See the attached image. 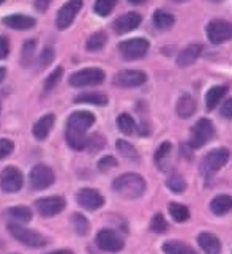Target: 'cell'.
<instances>
[{"instance_id":"6da1fadb","label":"cell","mask_w":232,"mask_h":254,"mask_svg":"<svg viewBox=\"0 0 232 254\" xmlns=\"http://www.w3.org/2000/svg\"><path fill=\"white\" fill-rule=\"evenodd\" d=\"M112 190L123 199H138L146 192L147 183L144 177L135 172H127L119 175L117 179L112 182Z\"/></svg>"},{"instance_id":"8992f818","label":"cell","mask_w":232,"mask_h":254,"mask_svg":"<svg viewBox=\"0 0 232 254\" xmlns=\"http://www.w3.org/2000/svg\"><path fill=\"white\" fill-rule=\"evenodd\" d=\"M29 180H30V187L35 191H43V190H48L49 187L54 185L56 174L49 168V166L37 164V166H33V168L30 169Z\"/></svg>"},{"instance_id":"d590c367","label":"cell","mask_w":232,"mask_h":254,"mask_svg":"<svg viewBox=\"0 0 232 254\" xmlns=\"http://www.w3.org/2000/svg\"><path fill=\"white\" fill-rule=\"evenodd\" d=\"M117 127L123 134H133L138 129L135 120H133L130 114H120L117 117Z\"/></svg>"},{"instance_id":"83f0119b","label":"cell","mask_w":232,"mask_h":254,"mask_svg":"<svg viewBox=\"0 0 232 254\" xmlns=\"http://www.w3.org/2000/svg\"><path fill=\"white\" fill-rule=\"evenodd\" d=\"M164 254H198L190 245H186L183 242L178 240H169L163 245Z\"/></svg>"},{"instance_id":"9c48e42d","label":"cell","mask_w":232,"mask_h":254,"mask_svg":"<svg viewBox=\"0 0 232 254\" xmlns=\"http://www.w3.org/2000/svg\"><path fill=\"white\" fill-rule=\"evenodd\" d=\"M149 41L146 38H131L125 40L119 45V51L125 60H138L142 59L149 52Z\"/></svg>"},{"instance_id":"7402d4cb","label":"cell","mask_w":232,"mask_h":254,"mask_svg":"<svg viewBox=\"0 0 232 254\" xmlns=\"http://www.w3.org/2000/svg\"><path fill=\"white\" fill-rule=\"evenodd\" d=\"M210 210L217 216L228 215L232 210V197L228 194H220L217 197H213V200L210 202Z\"/></svg>"},{"instance_id":"d4e9b609","label":"cell","mask_w":232,"mask_h":254,"mask_svg":"<svg viewBox=\"0 0 232 254\" xmlns=\"http://www.w3.org/2000/svg\"><path fill=\"white\" fill-rule=\"evenodd\" d=\"M196 112V101L193 96L183 95L180 96V100L177 103V116L182 119H188Z\"/></svg>"},{"instance_id":"8fae6325","label":"cell","mask_w":232,"mask_h":254,"mask_svg":"<svg viewBox=\"0 0 232 254\" xmlns=\"http://www.w3.org/2000/svg\"><path fill=\"white\" fill-rule=\"evenodd\" d=\"M67 207V200L62 196H48L41 197L35 202V208L43 218H52L62 213Z\"/></svg>"},{"instance_id":"f546056e","label":"cell","mask_w":232,"mask_h":254,"mask_svg":"<svg viewBox=\"0 0 232 254\" xmlns=\"http://www.w3.org/2000/svg\"><path fill=\"white\" fill-rule=\"evenodd\" d=\"M171 152H172L171 142H163L156 148V152L154 155V160H155V164L158 166V169L164 171L167 168V158H169V155H171Z\"/></svg>"},{"instance_id":"9a60e30c","label":"cell","mask_w":232,"mask_h":254,"mask_svg":"<svg viewBox=\"0 0 232 254\" xmlns=\"http://www.w3.org/2000/svg\"><path fill=\"white\" fill-rule=\"evenodd\" d=\"M3 25L11 30L17 32H24V30H30L37 25V19L27 14H21V13H14V14H8L2 19Z\"/></svg>"},{"instance_id":"f907efd6","label":"cell","mask_w":232,"mask_h":254,"mask_svg":"<svg viewBox=\"0 0 232 254\" xmlns=\"http://www.w3.org/2000/svg\"><path fill=\"white\" fill-rule=\"evenodd\" d=\"M209 2H212V3H220V2H223V0H209Z\"/></svg>"},{"instance_id":"277c9868","label":"cell","mask_w":232,"mask_h":254,"mask_svg":"<svg viewBox=\"0 0 232 254\" xmlns=\"http://www.w3.org/2000/svg\"><path fill=\"white\" fill-rule=\"evenodd\" d=\"M106 79V74L101 68H84L70 76V85L75 89H84V87L100 85Z\"/></svg>"},{"instance_id":"4316f807","label":"cell","mask_w":232,"mask_h":254,"mask_svg":"<svg viewBox=\"0 0 232 254\" xmlns=\"http://www.w3.org/2000/svg\"><path fill=\"white\" fill-rule=\"evenodd\" d=\"M106 43H108V35H106V32H103V30H98L88 37V40L85 43V49L88 52L101 51L106 46Z\"/></svg>"},{"instance_id":"836d02e7","label":"cell","mask_w":232,"mask_h":254,"mask_svg":"<svg viewBox=\"0 0 232 254\" xmlns=\"http://www.w3.org/2000/svg\"><path fill=\"white\" fill-rule=\"evenodd\" d=\"M166 185L172 192H175V194H182V192H185V190H186L185 179L177 172H172L171 175H169L167 180H166Z\"/></svg>"},{"instance_id":"ac0fdd59","label":"cell","mask_w":232,"mask_h":254,"mask_svg":"<svg viewBox=\"0 0 232 254\" xmlns=\"http://www.w3.org/2000/svg\"><path fill=\"white\" fill-rule=\"evenodd\" d=\"M54 124H56V116H54V114H46V116H43L41 119L37 120V124H35L33 128H32L33 137L38 139V141H44V139L49 136Z\"/></svg>"},{"instance_id":"816d5d0a","label":"cell","mask_w":232,"mask_h":254,"mask_svg":"<svg viewBox=\"0 0 232 254\" xmlns=\"http://www.w3.org/2000/svg\"><path fill=\"white\" fill-rule=\"evenodd\" d=\"M172 2H177V3H182V2H186V0H172Z\"/></svg>"},{"instance_id":"603a6c76","label":"cell","mask_w":232,"mask_h":254,"mask_svg":"<svg viewBox=\"0 0 232 254\" xmlns=\"http://www.w3.org/2000/svg\"><path fill=\"white\" fill-rule=\"evenodd\" d=\"M6 215L14 220L16 223H21V224H25V223H30L32 218H33V212L25 205H14V207H10L6 210Z\"/></svg>"},{"instance_id":"ffe728a7","label":"cell","mask_w":232,"mask_h":254,"mask_svg":"<svg viewBox=\"0 0 232 254\" xmlns=\"http://www.w3.org/2000/svg\"><path fill=\"white\" fill-rule=\"evenodd\" d=\"M65 139H67L68 147L73 148V150H76V152H81V150H85V148H87L88 137H87L85 133H82V131H76V129L67 128Z\"/></svg>"},{"instance_id":"ba28073f","label":"cell","mask_w":232,"mask_h":254,"mask_svg":"<svg viewBox=\"0 0 232 254\" xmlns=\"http://www.w3.org/2000/svg\"><path fill=\"white\" fill-rule=\"evenodd\" d=\"M96 247L104 253H119L123 250L125 242L114 229H101L95 237Z\"/></svg>"},{"instance_id":"44dd1931","label":"cell","mask_w":232,"mask_h":254,"mask_svg":"<svg viewBox=\"0 0 232 254\" xmlns=\"http://www.w3.org/2000/svg\"><path fill=\"white\" fill-rule=\"evenodd\" d=\"M201 52H202V46L201 45H190V46H186L180 52V54H178L177 65L182 66V68H186V66L193 65L196 60H198V57L201 56Z\"/></svg>"},{"instance_id":"d6a6232c","label":"cell","mask_w":232,"mask_h":254,"mask_svg":"<svg viewBox=\"0 0 232 254\" xmlns=\"http://www.w3.org/2000/svg\"><path fill=\"white\" fill-rule=\"evenodd\" d=\"M169 213H171L172 220L177 221V223H185L190 220V210L188 207H185L183 204H178V202H172L169 204Z\"/></svg>"},{"instance_id":"7dc6e473","label":"cell","mask_w":232,"mask_h":254,"mask_svg":"<svg viewBox=\"0 0 232 254\" xmlns=\"http://www.w3.org/2000/svg\"><path fill=\"white\" fill-rule=\"evenodd\" d=\"M48 254H75L71 250H57V251H51Z\"/></svg>"},{"instance_id":"681fc988","label":"cell","mask_w":232,"mask_h":254,"mask_svg":"<svg viewBox=\"0 0 232 254\" xmlns=\"http://www.w3.org/2000/svg\"><path fill=\"white\" fill-rule=\"evenodd\" d=\"M128 2H130L131 5H142V3H146L147 0H128Z\"/></svg>"},{"instance_id":"7a4b0ae2","label":"cell","mask_w":232,"mask_h":254,"mask_svg":"<svg viewBox=\"0 0 232 254\" xmlns=\"http://www.w3.org/2000/svg\"><path fill=\"white\" fill-rule=\"evenodd\" d=\"M6 229L14 240H17L29 248H43L48 245V239L43 234L29 229V227L22 226L21 223H10L6 226Z\"/></svg>"},{"instance_id":"8d00e7d4","label":"cell","mask_w":232,"mask_h":254,"mask_svg":"<svg viewBox=\"0 0 232 254\" xmlns=\"http://www.w3.org/2000/svg\"><path fill=\"white\" fill-rule=\"evenodd\" d=\"M117 5V0H95V5H93V11L101 16L106 17L112 13V10Z\"/></svg>"},{"instance_id":"f35d334b","label":"cell","mask_w":232,"mask_h":254,"mask_svg":"<svg viewBox=\"0 0 232 254\" xmlns=\"http://www.w3.org/2000/svg\"><path fill=\"white\" fill-rule=\"evenodd\" d=\"M150 231L155 234H163L167 231V221L161 213H155L150 221Z\"/></svg>"},{"instance_id":"5bb4252c","label":"cell","mask_w":232,"mask_h":254,"mask_svg":"<svg viewBox=\"0 0 232 254\" xmlns=\"http://www.w3.org/2000/svg\"><path fill=\"white\" fill-rule=\"evenodd\" d=\"M77 204L82 208L88 210V212H95V210L101 208L104 205V197L100 191H96L93 188H82L77 191L76 194Z\"/></svg>"},{"instance_id":"4fadbf2b","label":"cell","mask_w":232,"mask_h":254,"mask_svg":"<svg viewBox=\"0 0 232 254\" xmlns=\"http://www.w3.org/2000/svg\"><path fill=\"white\" fill-rule=\"evenodd\" d=\"M147 81V74L141 69H123L114 76V85L122 89H135Z\"/></svg>"},{"instance_id":"db71d44e","label":"cell","mask_w":232,"mask_h":254,"mask_svg":"<svg viewBox=\"0 0 232 254\" xmlns=\"http://www.w3.org/2000/svg\"><path fill=\"white\" fill-rule=\"evenodd\" d=\"M0 112H2V103H0Z\"/></svg>"},{"instance_id":"2e32d148","label":"cell","mask_w":232,"mask_h":254,"mask_svg":"<svg viewBox=\"0 0 232 254\" xmlns=\"http://www.w3.org/2000/svg\"><path fill=\"white\" fill-rule=\"evenodd\" d=\"M95 116L88 111H76L68 117L67 122V128L76 129V131H82V133H87L88 128H92V125L95 124Z\"/></svg>"},{"instance_id":"30bf717a","label":"cell","mask_w":232,"mask_h":254,"mask_svg":"<svg viewBox=\"0 0 232 254\" xmlns=\"http://www.w3.org/2000/svg\"><path fill=\"white\" fill-rule=\"evenodd\" d=\"M84 0H68L67 3L62 5V8L57 11L56 25L59 30H67L71 24L75 22L77 13L81 11Z\"/></svg>"},{"instance_id":"b9f144b4","label":"cell","mask_w":232,"mask_h":254,"mask_svg":"<svg viewBox=\"0 0 232 254\" xmlns=\"http://www.w3.org/2000/svg\"><path fill=\"white\" fill-rule=\"evenodd\" d=\"M13 152H14V142L11 139L0 137V160L8 158Z\"/></svg>"},{"instance_id":"5b68a950","label":"cell","mask_w":232,"mask_h":254,"mask_svg":"<svg viewBox=\"0 0 232 254\" xmlns=\"http://www.w3.org/2000/svg\"><path fill=\"white\" fill-rule=\"evenodd\" d=\"M24 187V175L16 166H6L0 172V190L6 194H16Z\"/></svg>"},{"instance_id":"4dcf8cb0","label":"cell","mask_w":232,"mask_h":254,"mask_svg":"<svg viewBox=\"0 0 232 254\" xmlns=\"http://www.w3.org/2000/svg\"><path fill=\"white\" fill-rule=\"evenodd\" d=\"M175 19L171 13L167 11H163V10H156L155 14H154V24L155 27L159 29V30H166V29H171L174 25Z\"/></svg>"},{"instance_id":"60d3db41","label":"cell","mask_w":232,"mask_h":254,"mask_svg":"<svg viewBox=\"0 0 232 254\" xmlns=\"http://www.w3.org/2000/svg\"><path fill=\"white\" fill-rule=\"evenodd\" d=\"M56 57V52L54 49H52L51 46H46L43 51H41V54L38 57V66L43 69V68H48L51 64H52V60H54Z\"/></svg>"},{"instance_id":"f5cc1de1","label":"cell","mask_w":232,"mask_h":254,"mask_svg":"<svg viewBox=\"0 0 232 254\" xmlns=\"http://www.w3.org/2000/svg\"><path fill=\"white\" fill-rule=\"evenodd\" d=\"M6 2V0H0V5H2V3H5Z\"/></svg>"},{"instance_id":"d6986e66","label":"cell","mask_w":232,"mask_h":254,"mask_svg":"<svg viewBox=\"0 0 232 254\" xmlns=\"http://www.w3.org/2000/svg\"><path fill=\"white\" fill-rule=\"evenodd\" d=\"M198 243L205 254H221V242L215 234L212 232L199 234Z\"/></svg>"},{"instance_id":"e575fe53","label":"cell","mask_w":232,"mask_h":254,"mask_svg":"<svg viewBox=\"0 0 232 254\" xmlns=\"http://www.w3.org/2000/svg\"><path fill=\"white\" fill-rule=\"evenodd\" d=\"M115 147H117L119 153L123 156V158L131 160V161H138V160H139V153H138V150H136V148L133 147L130 142L123 141V139H119V141L115 142Z\"/></svg>"},{"instance_id":"e0dca14e","label":"cell","mask_w":232,"mask_h":254,"mask_svg":"<svg viewBox=\"0 0 232 254\" xmlns=\"http://www.w3.org/2000/svg\"><path fill=\"white\" fill-rule=\"evenodd\" d=\"M141 21H142V17H141L139 13H135V11L125 13V14L119 16L117 19L114 21L112 29H114V32L117 33V35H123V33H128L131 30L138 29Z\"/></svg>"},{"instance_id":"7c38bea8","label":"cell","mask_w":232,"mask_h":254,"mask_svg":"<svg viewBox=\"0 0 232 254\" xmlns=\"http://www.w3.org/2000/svg\"><path fill=\"white\" fill-rule=\"evenodd\" d=\"M207 37L213 45H221L232 38V24L225 19H213L207 25Z\"/></svg>"},{"instance_id":"52a82bcc","label":"cell","mask_w":232,"mask_h":254,"mask_svg":"<svg viewBox=\"0 0 232 254\" xmlns=\"http://www.w3.org/2000/svg\"><path fill=\"white\" fill-rule=\"evenodd\" d=\"M215 136V127L210 120L201 119L196 122V125L191 129V139H190V147L191 148H201L209 141H212V137Z\"/></svg>"},{"instance_id":"3957f363","label":"cell","mask_w":232,"mask_h":254,"mask_svg":"<svg viewBox=\"0 0 232 254\" xmlns=\"http://www.w3.org/2000/svg\"><path fill=\"white\" fill-rule=\"evenodd\" d=\"M229 158H231V152L226 147H220L209 152L204 156V160L201 163V174L205 179L212 177V175H215L221 168H225Z\"/></svg>"},{"instance_id":"ee69618b","label":"cell","mask_w":232,"mask_h":254,"mask_svg":"<svg viewBox=\"0 0 232 254\" xmlns=\"http://www.w3.org/2000/svg\"><path fill=\"white\" fill-rule=\"evenodd\" d=\"M10 51H11L10 40L3 37V35H0V60H3L10 56Z\"/></svg>"},{"instance_id":"bcb514c9","label":"cell","mask_w":232,"mask_h":254,"mask_svg":"<svg viewBox=\"0 0 232 254\" xmlns=\"http://www.w3.org/2000/svg\"><path fill=\"white\" fill-rule=\"evenodd\" d=\"M221 116L225 119H232V98L226 100V103L221 108Z\"/></svg>"},{"instance_id":"f1b7e54d","label":"cell","mask_w":232,"mask_h":254,"mask_svg":"<svg viewBox=\"0 0 232 254\" xmlns=\"http://www.w3.org/2000/svg\"><path fill=\"white\" fill-rule=\"evenodd\" d=\"M76 103H85V104H95V106H106L108 104V96L104 93H96V92H88L77 95L75 98Z\"/></svg>"},{"instance_id":"c3c4849f","label":"cell","mask_w":232,"mask_h":254,"mask_svg":"<svg viewBox=\"0 0 232 254\" xmlns=\"http://www.w3.org/2000/svg\"><path fill=\"white\" fill-rule=\"evenodd\" d=\"M5 77H6V68L5 66H0V84L5 81Z\"/></svg>"},{"instance_id":"1f68e13d","label":"cell","mask_w":232,"mask_h":254,"mask_svg":"<svg viewBox=\"0 0 232 254\" xmlns=\"http://www.w3.org/2000/svg\"><path fill=\"white\" fill-rule=\"evenodd\" d=\"M71 226H73L75 232L77 235H81V237L87 235L88 231H90V223H88V220L82 213H73V215H71Z\"/></svg>"},{"instance_id":"484cf974","label":"cell","mask_w":232,"mask_h":254,"mask_svg":"<svg viewBox=\"0 0 232 254\" xmlns=\"http://www.w3.org/2000/svg\"><path fill=\"white\" fill-rule=\"evenodd\" d=\"M35 51H37V40H25L21 48V65L29 68L35 60Z\"/></svg>"},{"instance_id":"cb8c5ba5","label":"cell","mask_w":232,"mask_h":254,"mask_svg":"<svg viewBox=\"0 0 232 254\" xmlns=\"http://www.w3.org/2000/svg\"><path fill=\"white\" fill-rule=\"evenodd\" d=\"M228 93V87L226 85H217V87H212V89L207 92L205 95V104H207V109L209 111H213L218 103L225 98V95Z\"/></svg>"},{"instance_id":"7bdbcfd3","label":"cell","mask_w":232,"mask_h":254,"mask_svg":"<svg viewBox=\"0 0 232 254\" xmlns=\"http://www.w3.org/2000/svg\"><path fill=\"white\" fill-rule=\"evenodd\" d=\"M117 160L114 158V156L108 155V156H103V158L98 161V171H101V172H108L114 168H117Z\"/></svg>"},{"instance_id":"ab89813d","label":"cell","mask_w":232,"mask_h":254,"mask_svg":"<svg viewBox=\"0 0 232 254\" xmlns=\"http://www.w3.org/2000/svg\"><path fill=\"white\" fill-rule=\"evenodd\" d=\"M104 145H106V139L101 134H92L87 141V148L90 153H96V152L103 150Z\"/></svg>"},{"instance_id":"f6af8a7d","label":"cell","mask_w":232,"mask_h":254,"mask_svg":"<svg viewBox=\"0 0 232 254\" xmlns=\"http://www.w3.org/2000/svg\"><path fill=\"white\" fill-rule=\"evenodd\" d=\"M52 3V0H35L33 2V6L35 10L40 11V13H44L49 8V5Z\"/></svg>"},{"instance_id":"74e56055","label":"cell","mask_w":232,"mask_h":254,"mask_svg":"<svg viewBox=\"0 0 232 254\" xmlns=\"http://www.w3.org/2000/svg\"><path fill=\"white\" fill-rule=\"evenodd\" d=\"M62 76H64V68L57 66L54 71L46 77V81H44V92H51L52 89H54V87L60 82Z\"/></svg>"}]
</instances>
